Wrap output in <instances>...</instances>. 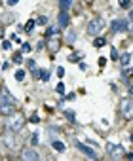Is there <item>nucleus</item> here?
<instances>
[{
    "instance_id": "nucleus-4",
    "label": "nucleus",
    "mask_w": 133,
    "mask_h": 161,
    "mask_svg": "<svg viewBox=\"0 0 133 161\" xmlns=\"http://www.w3.org/2000/svg\"><path fill=\"white\" fill-rule=\"evenodd\" d=\"M107 152H108V155L112 157V159H120V157H124L126 155V150H124V146H120V144H107Z\"/></svg>"
},
{
    "instance_id": "nucleus-28",
    "label": "nucleus",
    "mask_w": 133,
    "mask_h": 161,
    "mask_svg": "<svg viewBox=\"0 0 133 161\" xmlns=\"http://www.w3.org/2000/svg\"><path fill=\"white\" fill-rule=\"evenodd\" d=\"M129 4H131V0H120V6L122 8H127Z\"/></svg>"
},
{
    "instance_id": "nucleus-18",
    "label": "nucleus",
    "mask_w": 133,
    "mask_h": 161,
    "mask_svg": "<svg viewBox=\"0 0 133 161\" xmlns=\"http://www.w3.org/2000/svg\"><path fill=\"white\" fill-rule=\"evenodd\" d=\"M50 78H51V74H50L48 70H44V68H40V80H42V82H48Z\"/></svg>"
},
{
    "instance_id": "nucleus-9",
    "label": "nucleus",
    "mask_w": 133,
    "mask_h": 161,
    "mask_svg": "<svg viewBox=\"0 0 133 161\" xmlns=\"http://www.w3.org/2000/svg\"><path fill=\"white\" fill-rule=\"evenodd\" d=\"M61 44H63V40H61V38H57V36L48 38V49H50V53H51V57H55V53L59 51Z\"/></svg>"
},
{
    "instance_id": "nucleus-38",
    "label": "nucleus",
    "mask_w": 133,
    "mask_h": 161,
    "mask_svg": "<svg viewBox=\"0 0 133 161\" xmlns=\"http://www.w3.org/2000/svg\"><path fill=\"white\" fill-rule=\"evenodd\" d=\"M74 97H76L74 93H69V95H66V101H74Z\"/></svg>"
},
{
    "instance_id": "nucleus-8",
    "label": "nucleus",
    "mask_w": 133,
    "mask_h": 161,
    "mask_svg": "<svg viewBox=\"0 0 133 161\" xmlns=\"http://www.w3.org/2000/svg\"><path fill=\"white\" fill-rule=\"evenodd\" d=\"M74 146H76V150H80V152H82L84 155H87V157H91V159H97V154H95V150H93V146L90 148V146H87V144H84V142H78V140L74 142Z\"/></svg>"
},
{
    "instance_id": "nucleus-17",
    "label": "nucleus",
    "mask_w": 133,
    "mask_h": 161,
    "mask_svg": "<svg viewBox=\"0 0 133 161\" xmlns=\"http://www.w3.org/2000/svg\"><path fill=\"white\" fill-rule=\"evenodd\" d=\"M93 46H95V48H103V46H107V38L97 36V38H95V42H93Z\"/></svg>"
},
{
    "instance_id": "nucleus-11",
    "label": "nucleus",
    "mask_w": 133,
    "mask_h": 161,
    "mask_svg": "<svg viewBox=\"0 0 133 161\" xmlns=\"http://www.w3.org/2000/svg\"><path fill=\"white\" fill-rule=\"evenodd\" d=\"M0 101H6V102H12V104H17V101H15V97L10 93L6 87H2V91H0Z\"/></svg>"
},
{
    "instance_id": "nucleus-32",
    "label": "nucleus",
    "mask_w": 133,
    "mask_h": 161,
    "mask_svg": "<svg viewBox=\"0 0 133 161\" xmlns=\"http://www.w3.org/2000/svg\"><path fill=\"white\" fill-rule=\"evenodd\" d=\"M21 49H23L25 53H29V51H30L32 48H30V44H23V48H21Z\"/></svg>"
},
{
    "instance_id": "nucleus-33",
    "label": "nucleus",
    "mask_w": 133,
    "mask_h": 161,
    "mask_svg": "<svg viewBox=\"0 0 133 161\" xmlns=\"http://www.w3.org/2000/svg\"><path fill=\"white\" fill-rule=\"evenodd\" d=\"M10 48H12V44H10L8 40H6V42H2V49H10Z\"/></svg>"
},
{
    "instance_id": "nucleus-15",
    "label": "nucleus",
    "mask_w": 133,
    "mask_h": 161,
    "mask_svg": "<svg viewBox=\"0 0 133 161\" xmlns=\"http://www.w3.org/2000/svg\"><path fill=\"white\" fill-rule=\"evenodd\" d=\"M65 40H66V44H74V42H76V32L69 30V32H66V36H65Z\"/></svg>"
},
{
    "instance_id": "nucleus-12",
    "label": "nucleus",
    "mask_w": 133,
    "mask_h": 161,
    "mask_svg": "<svg viewBox=\"0 0 133 161\" xmlns=\"http://www.w3.org/2000/svg\"><path fill=\"white\" fill-rule=\"evenodd\" d=\"M69 23H71L69 12H61V13H59V19H57V25H59L61 29H66V27H69Z\"/></svg>"
},
{
    "instance_id": "nucleus-31",
    "label": "nucleus",
    "mask_w": 133,
    "mask_h": 161,
    "mask_svg": "<svg viewBox=\"0 0 133 161\" xmlns=\"http://www.w3.org/2000/svg\"><path fill=\"white\" fill-rule=\"evenodd\" d=\"M38 23H40V25H46V23H48V17H44V15L38 17Z\"/></svg>"
},
{
    "instance_id": "nucleus-16",
    "label": "nucleus",
    "mask_w": 133,
    "mask_h": 161,
    "mask_svg": "<svg viewBox=\"0 0 133 161\" xmlns=\"http://www.w3.org/2000/svg\"><path fill=\"white\" fill-rule=\"evenodd\" d=\"M129 59H131V55H129V53H122L118 61L122 63V67H127V64H129Z\"/></svg>"
},
{
    "instance_id": "nucleus-23",
    "label": "nucleus",
    "mask_w": 133,
    "mask_h": 161,
    "mask_svg": "<svg viewBox=\"0 0 133 161\" xmlns=\"http://www.w3.org/2000/svg\"><path fill=\"white\" fill-rule=\"evenodd\" d=\"M55 91H57L59 95H65V83L59 82V83H57V87H55Z\"/></svg>"
},
{
    "instance_id": "nucleus-41",
    "label": "nucleus",
    "mask_w": 133,
    "mask_h": 161,
    "mask_svg": "<svg viewBox=\"0 0 133 161\" xmlns=\"http://www.w3.org/2000/svg\"><path fill=\"white\" fill-rule=\"evenodd\" d=\"M129 140H131V142H133V135H131V136H129Z\"/></svg>"
},
{
    "instance_id": "nucleus-1",
    "label": "nucleus",
    "mask_w": 133,
    "mask_h": 161,
    "mask_svg": "<svg viewBox=\"0 0 133 161\" xmlns=\"http://www.w3.org/2000/svg\"><path fill=\"white\" fill-rule=\"evenodd\" d=\"M23 129H25V117L23 116H12V117H10V121H8V125H6V131H12V133H21V131H23Z\"/></svg>"
},
{
    "instance_id": "nucleus-36",
    "label": "nucleus",
    "mask_w": 133,
    "mask_h": 161,
    "mask_svg": "<svg viewBox=\"0 0 133 161\" xmlns=\"http://www.w3.org/2000/svg\"><path fill=\"white\" fill-rule=\"evenodd\" d=\"M105 64H107V59L101 57V59H99V67H105Z\"/></svg>"
},
{
    "instance_id": "nucleus-6",
    "label": "nucleus",
    "mask_w": 133,
    "mask_h": 161,
    "mask_svg": "<svg viewBox=\"0 0 133 161\" xmlns=\"http://www.w3.org/2000/svg\"><path fill=\"white\" fill-rule=\"evenodd\" d=\"M15 112H17V104L6 102V101H0V116H4V117H12Z\"/></svg>"
},
{
    "instance_id": "nucleus-19",
    "label": "nucleus",
    "mask_w": 133,
    "mask_h": 161,
    "mask_svg": "<svg viewBox=\"0 0 133 161\" xmlns=\"http://www.w3.org/2000/svg\"><path fill=\"white\" fill-rule=\"evenodd\" d=\"M15 80L17 82H23L25 80V70H15Z\"/></svg>"
},
{
    "instance_id": "nucleus-21",
    "label": "nucleus",
    "mask_w": 133,
    "mask_h": 161,
    "mask_svg": "<svg viewBox=\"0 0 133 161\" xmlns=\"http://www.w3.org/2000/svg\"><path fill=\"white\" fill-rule=\"evenodd\" d=\"M110 59H112V61H118V59H120V55H118L116 48H110Z\"/></svg>"
},
{
    "instance_id": "nucleus-42",
    "label": "nucleus",
    "mask_w": 133,
    "mask_h": 161,
    "mask_svg": "<svg viewBox=\"0 0 133 161\" xmlns=\"http://www.w3.org/2000/svg\"><path fill=\"white\" fill-rule=\"evenodd\" d=\"M131 72H133V68H131Z\"/></svg>"
},
{
    "instance_id": "nucleus-22",
    "label": "nucleus",
    "mask_w": 133,
    "mask_h": 161,
    "mask_svg": "<svg viewBox=\"0 0 133 161\" xmlns=\"http://www.w3.org/2000/svg\"><path fill=\"white\" fill-rule=\"evenodd\" d=\"M12 61H14L15 64H21V63H23V57H21V53H15V55L12 57Z\"/></svg>"
},
{
    "instance_id": "nucleus-13",
    "label": "nucleus",
    "mask_w": 133,
    "mask_h": 161,
    "mask_svg": "<svg viewBox=\"0 0 133 161\" xmlns=\"http://www.w3.org/2000/svg\"><path fill=\"white\" fill-rule=\"evenodd\" d=\"M74 0H59V6H61V12H69L71 6H72Z\"/></svg>"
},
{
    "instance_id": "nucleus-34",
    "label": "nucleus",
    "mask_w": 133,
    "mask_h": 161,
    "mask_svg": "<svg viewBox=\"0 0 133 161\" xmlns=\"http://www.w3.org/2000/svg\"><path fill=\"white\" fill-rule=\"evenodd\" d=\"M10 40H12V42H17V44H19V42H21L17 34H12V36H10Z\"/></svg>"
},
{
    "instance_id": "nucleus-2",
    "label": "nucleus",
    "mask_w": 133,
    "mask_h": 161,
    "mask_svg": "<svg viewBox=\"0 0 133 161\" xmlns=\"http://www.w3.org/2000/svg\"><path fill=\"white\" fill-rule=\"evenodd\" d=\"M105 27H107V21L103 17H93L90 23H87V29L86 30H87V34H90V36H97Z\"/></svg>"
},
{
    "instance_id": "nucleus-37",
    "label": "nucleus",
    "mask_w": 133,
    "mask_h": 161,
    "mask_svg": "<svg viewBox=\"0 0 133 161\" xmlns=\"http://www.w3.org/2000/svg\"><path fill=\"white\" fill-rule=\"evenodd\" d=\"M6 2H8V6H15L19 0H6Z\"/></svg>"
},
{
    "instance_id": "nucleus-20",
    "label": "nucleus",
    "mask_w": 133,
    "mask_h": 161,
    "mask_svg": "<svg viewBox=\"0 0 133 161\" xmlns=\"http://www.w3.org/2000/svg\"><path fill=\"white\" fill-rule=\"evenodd\" d=\"M65 116H66V120H69V121H76V117H74V112L72 110H65Z\"/></svg>"
},
{
    "instance_id": "nucleus-27",
    "label": "nucleus",
    "mask_w": 133,
    "mask_h": 161,
    "mask_svg": "<svg viewBox=\"0 0 133 161\" xmlns=\"http://www.w3.org/2000/svg\"><path fill=\"white\" fill-rule=\"evenodd\" d=\"M30 144H32V146L38 144V133H32V136H30Z\"/></svg>"
},
{
    "instance_id": "nucleus-10",
    "label": "nucleus",
    "mask_w": 133,
    "mask_h": 161,
    "mask_svg": "<svg viewBox=\"0 0 133 161\" xmlns=\"http://www.w3.org/2000/svg\"><path fill=\"white\" fill-rule=\"evenodd\" d=\"M21 157H23L25 161H36L40 155H38V152H36V150H32V148H23V150H21Z\"/></svg>"
},
{
    "instance_id": "nucleus-14",
    "label": "nucleus",
    "mask_w": 133,
    "mask_h": 161,
    "mask_svg": "<svg viewBox=\"0 0 133 161\" xmlns=\"http://www.w3.org/2000/svg\"><path fill=\"white\" fill-rule=\"evenodd\" d=\"M51 146H53L55 152H65V150H66L65 142H61V140H53V142H51Z\"/></svg>"
},
{
    "instance_id": "nucleus-7",
    "label": "nucleus",
    "mask_w": 133,
    "mask_h": 161,
    "mask_svg": "<svg viewBox=\"0 0 133 161\" xmlns=\"http://www.w3.org/2000/svg\"><path fill=\"white\" fill-rule=\"evenodd\" d=\"M2 144H4L6 148H10V150H17L19 146H17V140H15V133L6 131V135L2 136Z\"/></svg>"
},
{
    "instance_id": "nucleus-3",
    "label": "nucleus",
    "mask_w": 133,
    "mask_h": 161,
    "mask_svg": "<svg viewBox=\"0 0 133 161\" xmlns=\"http://www.w3.org/2000/svg\"><path fill=\"white\" fill-rule=\"evenodd\" d=\"M120 112H122V116H124V120H131V117H133V99H131V97L122 99Z\"/></svg>"
},
{
    "instance_id": "nucleus-29",
    "label": "nucleus",
    "mask_w": 133,
    "mask_h": 161,
    "mask_svg": "<svg viewBox=\"0 0 133 161\" xmlns=\"http://www.w3.org/2000/svg\"><path fill=\"white\" fill-rule=\"evenodd\" d=\"M129 70H131V68H124V70H122V72H120L122 78H127V76H129Z\"/></svg>"
},
{
    "instance_id": "nucleus-39",
    "label": "nucleus",
    "mask_w": 133,
    "mask_h": 161,
    "mask_svg": "<svg viewBox=\"0 0 133 161\" xmlns=\"http://www.w3.org/2000/svg\"><path fill=\"white\" fill-rule=\"evenodd\" d=\"M127 91H129V93L133 95V83H127Z\"/></svg>"
},
{
    "instance_id": "nucleus-5",
    "label": "nucleus",
    "mask_w": 133,
    "mask_h": 161,
    "mask_svg": "<svg viewBox=\"0 0 133 161\" xmlns=\"http://www.w3.org/2000/svg\"><path fill=\"white\" fill-rule=\"evenodd\" d=\"M129 19H114L112 23H110V30L112 32H126L129 30Z\"/></svg>"
},
{
    "instance_id": "nucleus-26",
    "label": "nucleus",
    "mask_w": 133,
    "mask_h": 161,
    "mask_svg": "<svg viewBox=\"0 0 133 161\" xmlns=\"http://www.w3.org/2000/svg\"><path fill=\"white\" fill-rule=\"evenodd\" d=\"M27 67H29L30 70H34V68H36V61H34V59H29V61H27Z\"/></svg>"
},
{
    "instance_id": "nucleus-24",
    "label": "nucleus",
    "mask_w": 133,
    "mask_h": 161,
    "mask_svg": "<svg viewBox=\"0 0 133 161\" xmlns=\"http://www.w3.org/2000/svg\"><path fill=\"white\" fill-rule=\"evenodd\" d=\"M34 25H36V21H34V19H30L29 23H27V27H25V30H27V32H30L32 29H34Z\"/></svg>"
},
{
    "instance_id": "nucleus-25",
    "label": "nucleus",
    "mask_w": 133,
    "mask_h": 161,
    "mask_svg": "<svg viewBox=\"0 0 133 161\" xmlns=\"http://www.w3.org/2000/svg\"><path fill=\"white\" fill-rule=\"evenodd\" d=\"M78 59H82V53H72V55L69 57V61H71V63H76Z\"/></svg>"
},
{
    "instance_id": "nucleus-40",
    "label": "nucleus",
    "mask_w": 133,
    "mask_h": 161,
    "mask_svg": "<svg viewBox=\"0 0 133 161\" xmlns=\"http://www.w3.org/2000/svg\"><path fill=\"white\" fill-rule=\"evenodd\" d=\"M0 38H4V29H0Z\"/></svg>"
},
{
    "instance_id": "nucleus-30",
    "label": "nucleus",
    "mask_w": 133,
    "mask_h": 161,
    "mask_svg": "<svg viewBox=\"0 0 133 161\" xmlns=\"http://www.w3.org/2000/svg\"><path fill=\"white\" fill-rule=\"evenodd\" d=\"M57 76H59V78H63V76H65V68H63V67H59V68H57Z\"/></svg>"
},
{
    "instance_id": "nucleus-35",
    "label": "nucleus",
    "mask_w": 133,
    "mask_h": 161,
    "mask_svg": "<svg viewBox=\"0 0 133 161\" xmlns=\"http://www.w3.org/2000/svg\"><path fill=\"white\" fill-rule=\"evenodd\" d=\"M30 121H32V123H40V117H38V116H32Z\"/></svg>"
}]
</instances>
